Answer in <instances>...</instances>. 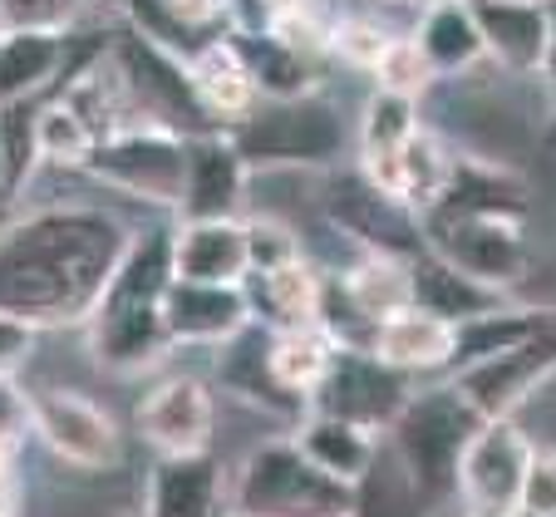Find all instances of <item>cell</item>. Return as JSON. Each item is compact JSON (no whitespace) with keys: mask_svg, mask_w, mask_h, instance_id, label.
Returning a JSON list of instances; mask_svg holds the SVG:
<instances>
[{"mask_svg":"<svg viewBox=\"0 0 556 517\" xmlns=\"http://www.w3.org/2000/svg\"><path fill=\"white\" fill-rule=\"evenodd\" d=\"M419 128V99L409 94H389V89H375L365 99V114H359V159H375V153H394L404 138Z\"/></svg>","mask_w":556,"mask_h":517,"instance_id":"cell-34","label":"cell"},{"mask_svg":"<svg viewBox=\"0 0 556 517\" xmlns=\"http://www.w3.org/2000/svg\"><path fill=\"white\" fill-rule=\"evenodd\" d=\"M188 79H192L198 104L207 109V118L217 128L237 124V118L262 99L256 94L252 70H247V60H242V50H237V40H231L227 30L212 35L207 45H198V50L188 54Z\"/></svg>","mask_w":556,"mask_h":517,"instance_id":"cell-23","label":"cell"},{"mask_svg":"<svg viewBox=\"0 0 556 517\" xmlns=\"http://www.w3.org/2000/svg\"><path fill=\"white\" fill-rule=\"evenodd\" d=\"M163 326L173 345H222L252 320L242 286H212V281H182L173 276L163 291Z\"/></svg>","mask_w":556,"mask_h":517,"instance_id":"cell-16","label":"cell"},{"mask_svg":"<svg viewBox=\"0 0 556 517\" xmlns=\"http://www.w3.org/2000/svg\"><path fill=\"white\" fill-rule=\"evenodd\" d=\"M252 212V168L237 153L227 128H207L182 143V188L173 202L178 222L247 217Z\"/></svg>","mask_w":556,"mask_h":517,"instance_id":"cell-12","label":"cell"},{"mask_svg":"<svg viewBox=\"0 0 556 517\" xmlns=\"http://www.w3.org/2000/svg\"><path fill=\"white\" fill-rule=\"evenodd\" d=\"M472 404L453 390L448 380L414 390L409 404L400 409V419L389 424L394 454L404 464V478L419 497H458V458L468 449L472 429H478Z\"/></svg>","mask_w":556,"mask_h":517,"instance_id":"cell-4","label":"cell"},{"mask_svg":"<svg viewBox=\"0 0 556 517\" xmlns=\"http://www.w3.org/2000/svg\"><path fill=\"white\" fill-rule=\"evenodd\" d=\"M134 517H143V513H134Z\"/></svg>","mask_w":556,"mask_h":517,"instance_id":"cell-46","label":"cell"},{"mask_svg":"<svg viewBox=\"0 0 556 517\" xmlns=\"http://www.w3.org/2000/svg\"><path fill=\"white\" fill-rule=\"evenodd\" d=\"M222 517H231V513H222Z\"/></svg>","mask_w":556,"mask_h":517,"instance_id":"cell-47","label":"cell"},{"mask_svg":"<svg viewBox=\"0 0 556 517\" xmlns=\"http://www.w3.org/2000/svg\"><path fill=\"white\" fill-rule=\"evenodd\" d=\"M424 247L433 256H443L448 266H458L463 276L507 291L532 272V252H527L522 217L507 212H468V217H424Z\"/></svg>","mask_w":556,"mask_h":517,"instance_id":"cell-6","label":"cell"},{"mask_svg":"<svg viewBox=\"0 0 556 517\" xmlns=\"http://www.w3.org/2000/svg\"><path fill=\"white\" fill-rule=\"evenodd\" d=\"M389 40H394V35H389L379 21H369V15H336L326 54H336V60L355 64V70H375L379 54L389 50Z\"/></svg>","mask_w":556,"mask_h":517,"instance_id":"cell-37","label":"cell"},{"mask_svg":"<svg viewBox=\"0 0 556 517\" xmlns=\"http://www.w3.org/2000/svg\"><path fill=\"white\" fill-rule=\"evenodd\" d=\"M227 134L252 173H326L350 153V118L320 89L256 99Z\"/></svg>","mask_w":556,"mask_h":517,"instance_id":"cell-2","label":"cell"},{"mask_svg":"<svg viewBox=\"0 0 556 517\" xmlns=\"http://www.w3.org/2000/svg\"><path fill=\"white\" fill-rule=\"evenodd\" d=\"M89 153H94V134L85 128V118L60 94H45L35 109V163L60 173H85Z\"/></svg>","mask_w":556,"mask_h":517,"instance_id":"cell-33","label":"cell"},{"mask_svg":"<svg viewBox=\"0 0 556 517\" xmlns=\"http://www.w3.org/2000/svg\"><path fill=\"white\" fill-rule=\"evenodd\" d=\"M35 340H40V326L0 311V375H15L35 355Z\"/></svg>","mask_w":556,"mask_h":517,"instance_id":"cell-40","label":"cell"},{"mask_svg":"<svg viewBox=\"0 0 556 517\" xmlns=\"http://www.w3.org/2000/svg\"><path fill=\"white\" fill-rule=\"evenodd\" d=\"M336 286L369 326H375L379 316H389V311H400L414 301L409 256H394V252H359L350 266H340Z\"/></svg>","mask_w":556,"mask_h":517,"instance_id":"cell-29","label":"cell"},{"mask_svg":"<svg viewBox=\"0 0 556 517\" xmlns=\"http://www.w3.org/2000/svg\"><path fill=\"white\" fill-rule=\"evenodd\" d=\"M0 198H5V153H0Z\"/></svg>","mask_w":556,"mask_h":517,"instance_id":"cell-44","label":"cell"},{"mask_svg":"<svg viewBox=\"0 0 556 517\" xmlns=\"http://www.w3.org/2000/svg\"><path fill=\"white\" fill-rule=\"evenodd\" d=\"M340 340L330 336L320 320L315 326H291V330H271L266 340V365H271L276 384H281L291 400H311V390L320 384V375L330 369Z\"/></svg>","mask_w":556,"mask_h":517,"instance_id":"cell-31","label":"cell"},{"mask_svg":"<svg viewBox=\"0 0 556 517\" xmlns=\"http://www.w3.org/2000/svg\"><path fill=\"white\" fill-rule=\"evenodd\" d=\"M222 507L231 517H355L359 488L315 468L295 439H266L237 468Z\"/></svg>","mask_w":556,"mask_h":517,"instance_id":"cell-3","label":"cell"},{"mask_svg":"<svg viewBox=\"0 0 556 517\" xmlns=\"http://www.w3.org/2000/svg\"><path fill=\"white\" fill-rule=\"evenodd\" d=\"M295 449L311 458L315 468H326L330 478L340 483H365L369 468L379 458V433L365 429V424H350V419H336V414H301V429L291 433Z\"/></svg>","mask_w":556,"mask_h":517,"instance_id":"cell-24","label":"cell"},{"mask_svg":"<svg viewBox=\"0 0 556 517\" xmlns=\"http://www.w3.org/2000/svg\"><path fill=\"white\" fill-rule=\"evenodd\" d=\"M414 45L429 54L433 74H463L483 60V40H478V21H472L468 0H429L424 21L414 30Z\"/></svg>","mask_w":556,"mask_h":517,"instance_id":"cell-30","label":"cell"},{"mask_svg":"<svg viewBox=\"0 0 556 517\" xmlns=\"http://www.w3.org/2000/svg\"><path fill=\"white\" fill-rule=\"evenodd\" d=\"M104 54H109V64L118 70L128 99H134V109L148 118V124L173 128V134H182V138L217 128L207 118V109L198 104V94H192L188 60H182V54L163 50V45L148 40L143 30H134V25L109 30Z\"/></svg>","mask_w":556,"mask_h":517,"instance_id":"cell-5","label":"cell"},{"mask_svg":"<svg viewBox=\"0 0 556 517\" xmlns=\"http://www.w3.org/2000/svg\"><path fill=\"white\" fill-rule=\"evenodd\" d=\"M252 320H262L266 330H291V326H315L320 306H326V276L315 272L305 256L271 272H247L242 281Z\"/></svg>","mask_w":556,"mask_h":517,"instance_id":"cell-22","label":"cell"},{"mask_svg":"<svg viewBox=\"0 0 556 517\" xmlns=\"http://www.w3.org/2000/svg\"><path fill=\"white\" fill-rule=\"evenodd\" d=\"M247 272H252V262H247L242 217H202V222L173 217V276L212 281V286H242Z\"/></svg>","mask_w":556,"mask_h":517,"instance_id":"cell-19","label":"cell"},{"mask_svg":"<svg viewBox=\"0 0 556 517\" xmlns=\"http://www.w3.org/2000/svg\"><path fill=\"white\" fill-rule=\"evenodd\" d=\"M532 449L536 443L517 429V419L478 424L458 458V497L468 503V513H483V517L513 513V507L522 503Z\"/></svg>","mask_w":556,"mask_h":517,"instance_id":"cell-11","label":"cell"},{"mask_svg":"<svg viewBox=\"0 0 556 517\" xmlns=\"http://www.w3.org/2000/svg\"><path fill=\"white\" fill-rule=\"evenodd\" d=\"M182 143H188L182 134L157 128V124L118 128L114 138L94 143L85 173H94L99 182L128 192V198H143L153 207L173 212L178 188H182Z\"/></svg>","mask_w":556,"mask_h":517,"instance_id":"cell-8","label":"cell"},{"mask_svg":"<svg viewBox=\"0 0 556 517\" xmlns=\"http://www.w3.org/2000/svg\"><path fill=\"white\" fill-rule=\"evenodd\" d=\"M468 212H507V217H522L527 212L522 178L507 173V168H497V163L458 153L448 182H443V192L433 198V207L424 212V217H468Z\"/></svg>","mask_w":556,"mask_h":517,"instance_id":"cell-25","label":"cell"},{"mask_svg":"<svg viewBox=\"0 0 556 517\" xmlns=\"http://www.w3.org/2000/svg\"><path fill=\"white\" fill-rule=\"evenodd\" d=\"M15 513H21V483H15V474L0 458V517H15Z\"/></svg>","mask_w":556,"mask_h":517,"instance_id":"cell-43","label":"cell"},{"mask_svg":"<svg viewBox=\"0 0 556 517\" xmlns=\"http://www.w3.org/2000/svg\"><path fill=\"white\" fill-rule=\"evenodd\" d=\"M546 11H552V40H546V60L536 79H546V94H552V109H556V0H546ZM552 143H556V114H552Z\"/></svg>","mask_w":556,"mask_h":517,"instance_id":"cell-42","label":"cell"},{"mask_svg":"<svg viewBox=\"0 0 556 517\" xmlns=\"http://www.w3.org/2000/svg\"><path fill=\"white\" fill-rule=\"evenodd\" d=\"M134 227L89 202H50L0 232V311L30 326H74L94 311Z\"/></svg>","mask_w":556,"mask_h":517,"instance_id":"cell-1","label":"cell"},{"mask_svg":"<svg viewBox=\"0 0 556 517\" xmlns=\"http://www.w3.org/2000/svg\"><path fill=\"white\" fill-rule=\"evenodd\" d=\"M552 326H556V306H517V301H503L493 311H478V316L453 326V355L443 375H453V369L472 365V360H483V355H497V350L517 345L527 336H542Z\"/></svg>","mask_w":556,"mask_h":517,"instance_id":"cell-27","label":"cell"},{"mask_svg":"<svg viewBox=\"0 0 556 517\" xmlns=\"http://www.w3.org/2000/svg\"><path fill=\"white\" fill-rule=\"evenodd\" d=\"M138 433L153 454H202L217 433V400L198 375H168L138 400Z\"/></svg>","mask_w":556,"mask_h":517,"instance_id":"cell-14","label":"cell"},{"mask_svg":"<svg viewBox=\"0 0 556 517\" xmlns=\"http://www.w3.org/2000/svg\"><path fill=\"white\" fill-rule=\"evenodd\" d=\"M247 227V262H252V272H271V266H286L295 262L301 252V237L291 232V222L286 217H262V212H247L242 217Z\"/></svg>","mask_w":556,"mask_h":517,"instance_id":"cell-36","label":"cell"},{"mask_svg":"<svg viewBox=\"0 0 556 517\" xmlns=\"http://www.w3.org/2000/svg\"><path fill=\"white\" fill-rule=\"evenodd\" d=\"M483 60L503 64L507 74H542L546 40H552V11L546 0H468Z\"/></svg>","mask_w":556,"mask_h":517,"instance_id":"cell-17","label":"cell"},{"mask_svg":"<svg viewBox=\"0 0 556 517\" xmlns=\"http://www.w3.org/2000/svg\"><path fill=\"white\" fill-rule=\"evenodd\" d=\"M30 429L40 433V443L54 458L74 468H114L124 454L118 424L109 419V409L74 390L30 394Z\"/></svg>","mask_w":556,"mask_h":517,"instance_id":"cell-13","label":"cell"},{"mask_svg":"<svg viewBox=\"0 0 556 517\" xmlns=\"http://www.w3.org/2000/svg\"><path fill=\"white\" fill-rule=\"evenodd\" d=\"M326 222L359 252H394L414 256L424 252V227L400 198H389L384 188L365 178L359 168H326Z\"/></svg>","mask_w":556,"mask_h":517,"instance_id":"cell-9","label":"cell"},{"mask_svg":"<svg viewBox=\"0 0 556 517\" xmlns=\"http://www.w3.org/2000/svg\"><path fill=\"white\" fill-rule=\"evenodd\" d=\"M74 35L70 25H0V104L15 99H45L64 85Z\"/></svg>","mask_w":556,"mask_h":517,"instance_id":"cell-15","label":"cell"},{"mask_svg":"<svg viewBox=\"0 0 556 517\" xmlns=\"http://www.w3.org/2000/svg\"><path fill=\"white\" fill-rule=\"evenodd\" d=\"M369 74H375L379 89H389V94H409V99H424L429 94V85L439 79L433 64H429V54L414 45V35H394L389 50L379 54V64Z\"/></svg>","mask_w":556,"mask_h":517,"instance_id":"cell-35","label":"cell"},{"mask_svg":"<svg viewBox=\"0 0 556 517\" xmlns=\"http://www.w3.org/2000/svg\"><path fill=\"white\" fill-rule=\"evenodd\" d=\"M468 517H483V513H468Z\"/></svg>","mask_w":556,"mask_h":517,"instance_id":"cell-45","label":"cell"},{"mask_svg":"<svg viewBox=\"0 0 556 517\" xmlns=\"http://www.w3.org/2000/svg\"><path fill=\"white\" fill-rule=\"evenodd\" d=\"M409 286H414L409 306L429 311V316L448 320V326H458V320L478 316V311H493V306H503V301H513L507 291H493V286L463 276L458 266H448L443 256H433L429 247L409 256Z\"/></svg>","mask_w":556,"mask_h":517,"instance_id":"cell-26","label":"cell"},{"mask_svg":"<svg viewBox=\"0 0 556 517\" xmlns=\"http://www.w3.org/2000/svg\"><path fill=\"white\" fill-rule=\"evenodd\" d=\"M222 464L212 449L202 454H157L148 468L143 517H222Z\"/></svg>","mask_w":556,"mask_h":517,"instance_id":"cell-18","label":"cell"},{"mask_svg":"<svg viewBox=\"0 0 556 517\" xmlns=\"http://www.w3.org/2000/svg\"><path fill=\"white\" fill-rule=\"evenodd\" d=\"M30 429V394L15 384V375H0V454H11V443Z\"/></svg>","mask_w":556,"mask_h":517,"instance_id":"cell-41","label":"cell"},{"mask_svg":"<svg viewBox=\"0 0 556 517\" xmlns=\"http://www.w3.org/2000/svg\"><path fill=\"white\" fill-rule=\"evenodd\" d=\"M79 0H0V25H70Z\"/></svg>","mask_w":556,"mask_h":517,"instance_id":"cell-39","label":"cell"},{"mask_svg":"<svg viewBox=\"0 0 556 517\" xmlns=\"http://www.w3.org/2000/svg\"><path fill=\"white\" fill-rule=\"evenodd\" d=\"M552 375H556V326L542 330V336L517 340V345L497 350V355L472 360V365L453 369L443 380L472 404L478 419H513Z\"/></svg>","mask_w":556,"mask_h":517,"instance_id":"cell-10","label":"cell"},{"mask_svg":"<svg viewBox=\"0 0 556 517\" xmlns=\"http://www.w3.org/2000/svg\"><path fill=\"white\" fill-rule=\"evenodd\" d=\"M89 355L99 369L114 375H138L153 369L173 350L168 326L157 306H124V311H89Z\"/></svg>","mask_w":556,"mask_h":517,"instance_id":"cell-20","label":"cell"},{"mask_svg":"<svg viewBox=\"0 0 556 517\" xmlns=\"http://www.w3.org/2000/svg\"><path fill=\"white\" fill-rule=\"evenodd\" d=\"M266 340H271V330H266L262 320H247L231 340H222V350H227V360H222V380H227V390L237 394V400L256 404V409L305 414V404L291 400V394L276 384L271 365H266Z\"/></svg>","mask_w":556,"mask_h":517,"instance_id":"cell-28","label":"cell"},{"mask_svg":"<svg viewBox=\"0 0 556 517\" xmlns=\"http://www.w3.org/2000/svg\"><path fill=\"white\" fill-rule=\"evenodd\" d=\"M542 517H556V449H532V464H527V488L522 503Z\"/></svg>","mask_w":556,"mask_h":517,"instance_id":"cell-38","label":"cell"},{"mask_svg":"<svg viewBox=\"0 0 556 517\" xmlns=\"http://www.w3.org/2000/svg\"><path fill=\"white\" fill-rule=\"evenodd\" d=\"M227 35L237 40V50H242V60H247V70H252L256 94L262 99H286V94H305V89H315V60L295 54L291 45L276 40L271 30H256V35L227 30Z\"/></svg>","mask_w":556,"mask_h":517,"instance_id":"cell-32","label":"cell"},{"mask_svg":"<svg viewBox=\"0 0 556 517\" xmlns=\"http://www.w3.org/2000/svg\"><path fill=\"white\" fill-rule=\"evenodd\" d=\"M365 350L375 360H384L389 369L414 375V380H419V375H443L448 355H453V326L419 306H400L375 320Z\"/></svg>","mask_w":556,"mask_h":517,"instance_id":"cell-21","label":"cell"},{"mask_svg":"<svg viewBox=\"0 0 556 517\" xmlns=\"http://www.w3.org/2000/svg\"><path fill=\"white\" fill-rule=\"evenodd\" d=\"M419 390L414 375L404 369H389L384 360H375L369 350L340 345L330 369L320 375V384L311 390L305 409L311 414H336V419L365 424V429L384 433L389 424L400 419V409L409 404V394Z\"/></svg>","mask_w":556,"mask_h":517,"instance_id":"cell-7","label":"cell"}]
</instances>
